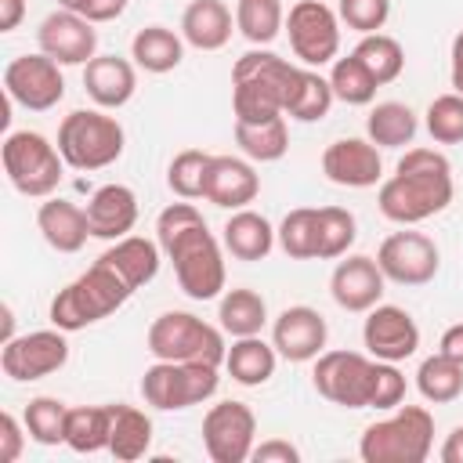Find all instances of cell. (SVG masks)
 <instances>
[{
  "instance_id": "6da1fadb",
  "label": "cell",
  "mask_w": 463,
  "mask_h": 463,
  "mask_svg": "<svg viewBox=\"0 0 463 463\" xmlns=\"http://www.w3.org/2000/svg\"><path fill=\"white\" fill-rule=\"evenodd\" d=\"M156 271H159V242L141 235L116 239L80 279H72L65 289L54 293L51 326L76 333L109 318L134 297V289L152 282Z\"/></svg>"
},
{
  "instance_id": "7a4b0ae2",
  "label": "cell",
  "mask_w": 463,
  "mask_h": 463,
  "mask_svg": "<svg viewBox=\"0 0 463 463\" xmlns=\"http://www.w3.org/2000/svg\"><path fill=\"white\" fill-rule=\"evenodd\" d=\"M156 242L166 253V260L174 264V275H177V286L184 289V297H192V300L221 297V289L228 282L224 253H221V242L213 239V232L206 228L203 213L188 199L170 203L156 217Z\"/></svg>"
},
{
  "instance_id": "3957f363",
  "label": "cell",
  "mask_w": 463,
  "mask_h": 463,
  "mask_svg": "<svg viewBox=\"0 0 463 463\" xmlns=\"http://www.w3.org/2000/svg\"><path fill=\"white\" fill-rule=\"evenodd\" d=\"M452 203V166L438 148H409L380 184L376 206L394 224H420Z\"/></svg>"
},
{
  "instance_id": "277c9868",
  "label": "cell",
  "mask_w": 463,
  "mask_h": 463,
  "mask_svg": "<svg viewBox=\"0 0 463 463\" xmlns=\"http://www.w3.org/2000/svg\"><path fill=\"white\" fill-rule=\"evenodd\" d=\"M307 65H293L268 47H253L235 58L232 69V112L235 123H264L286 116L300 94Z\"/></svg>"
},
{
  "instance_id": "5b68a950",
  "label": "cell",
  "mask_w": 463,
  "mask_h": 463,
  "mask_svg": "<svg viewBox=\"0 0 463 463\" xmlns=\"http://www.w3.org/2000/svg\"><path fill=\"white\" fill-rule=\"evenodd\" d=\"M434 449V416L423 405H398L391 416L369 423L358 438L365 463H423Z\"/></svg>"
},
{
  "instance_id": "8992f818",
  "label": "cell",
  "mask_w": 463,
  "mask_h": 463,
  "mask_svg": "<svg viewBox=\"0 0 463 463\" xmlns=\"http://www.w3.org/2000/svg\"><path fill=\"white\" fill-rule=\"evenodd\" d=\"M127 134L101 109H76L58 123V152L72 170H105L123 156Z\"/></svg>"
},
{
  "instance_id": "52a82bcc",
  "label": "cell",
  "mask_w": 463,
  "mask_h": 463,
  "mask_svg": "<svg viewBox=\"0 0 463 463\" xmlns=\"http://www.w3.org/2000/svg\"><path fill=\"white\" fill-rule=\"evenodd\" d=\"M145 347L152 358L163 362H210L224 365V329L195 318L192 311H163L145 336Z\"/></svg>"
},
{
  "instance_id": "ba28073f",
  "label": "cell",
  "mask_w": 463,
  "mask_h": 463,
  "mask_svg": "<svg viewBox=\"0 0 463 463\" xmlns=\"http://www.w3.org/2000/svg\"><path fill=\"white\" fill-rule=\"evenodd\" d=\"M0 152H4V174L14 192H22L29 199H51L54 188L61 184L65 159H61L58 145H51L43 134L14 130L4 137Z\"/></svg>"
},
{
  "instance_id": "9c48e42d",
  "label": "cell",
  "mask_w": 463,
  "mask_h": 463,
  "mask_svg": "<svg viewBox=\"0 0 463 463\" xmlns=\"http://www.w3.org/2000/svg\"><path fill=\"white\" fill-rule=\"evenodd\" d=\"M221 365L210 362H163L156 358L141 376V398L159 412H181L217 394Z\"/></svg>"
},
{
  "instance_id": "30bf717a",
  "label": "cell",
  "mask_w": 463,
  "mask_h": 463,
  "mask_svg": "<svg viewBox=\"0 0 463 463\" xmlns=\"http://www.w3.org/2000/svg\"><path fill=\"white\" fill-rule=\"evenodd\" d=\"M376 369H380V358H369L362 351H322L315 358L311 383L333 405H344V409H373Z\"/></svg>"
},
{
  "instance_id": "8fae6325",
  "label": "cell",
  "mask_w": 463,
  "mask_h": 463,
  "mask_svg": "<svg viewBox=\"0 0 463 463\" xmlns=\"http://www.w3.org/2000/svg\"><path fill=\"white\" fill-rule=\"evenodd\" d=\"M286 33L293 54L307 69L333 65L340 54V14L322 0H297L286 14Z\"/></svg>"
},
{
  "instance_id": "7c38bea8",
  "label": "cell",
  "mask_w": 463,
  "mask_h": 463,
  "mask_svg": "<svg viewBox=\"0 0 463 463\" xmlns=\"http://www.w3.org/2000/svg\"><path fill=\"white\" fill-rule=\"evenodd\" d=\"M257 445V416L246 402H217L203 416V449L213 463H246Z\"/></svg>"
},
{
  "instance_id": "4fadbf2b",
  "label": "cell",
  "mask_w": 463,
  "mask_h": 463,
  "mask_svg": "<svg viewBox=\"0 0 463 463\" xmlns=\"http://www.w3.org/2000/svg\"><path fill=\"white\" fill-rule=\"evenodd\" d=\"M4 90L14 105L29 112H47L65 98V76L54 58L40 54H18L4 69Z\"/></svg>"
},
{
  "instance_id": "5bb4252c",
  "label": "cell",
  "mask_w": 463,
  "mask_h": 463,
  "mask_svg": "<svg viewBox=\"0 0 463 463\" xmlns=\"http://www.w3.org/2000/svg\"><path fill=\"white\" fill-rule=\"evenodd\" d=\"M65 362H69V340H65V329H58V326L14 336L0 351V369L14 383L43 380V376L58 373Z\"/></svg>"
},
{
  "instance_id": "9a60e30c",
  "label": "cell",
  "mask_w": 463,
  "mask_h": 463,
  "mask_svg": "<svg viewBox=\"0 0 463 463\" xmlns=\"http://www.w3.org/2000/svg\"><path fill=\"white\" fill-rule=\"evenodd\" d=\"M376 264L387 275V282L398 286H427L438 268H441V253L438 242L423 232H391L380 250H376Z\"/></svg>"
},
{
  "instance_id": "2e32d148",
  "label": "cell",
  "mask_w": 463,
  "mask_h": 463,
  "mask_svg": "<svg viewBox=\"0 0 463 463\" xmlns=\"http://www.w3.org/2000/svg\"><path fill=\"white\" fill-rule=\"evenodd\" d=\"M362 344L380 362H405L420 347V326L416 318L398 304H376L365 311Z\"/></svg>"
},
{
  "instance_id": "e0dca14e",
  "label": "cell",
  "mask_w": 463,
  "mask_h": 463,
  "mask_svg": "<svg viewBox=\"0 0 463 463\" xmlns=\"http://www.w3.org/2000/svg\"><path fill=\"white\" fill-rule=\"evenodd\" d=\"M36 43L47 58H54L58 65H87L98 54V29L94 22H87L76 11H51L40 29H36Z\"/></svg>"
},
{
  "instance_id": "ac0fdd59",
  "label": "cell",
  "mask_w": 463,
  "mask_h": 463,
  "mask_svg": "<svg viewBox=\"0 0 463 463\" xmlns=\"http://www.w3.org/2000/svg\"><path fill=\"white\" fill-rule=\"evenodd\" d=\"M383 286H387V275L380 271L376 257H365V253H351L329 275V293L336 307L354 311V315L376 307L383 300Z\"/></svg>"
},
{
  "instance_id": "d6986e66",
  "label": "cell",
  "mask_w": 463,
  "mask_h": 463,
  "mask_svg": "<svg viewBox=\"0 0 463 463\" xmlns=\"http://www.w3.org/2000/svg\"><path fill=\"white\" fill-rule=\"evenodd\" d=\"M326 336H329L326 318L307 304L286 307L271 326V344L286 362H315L326 347Z\"/></svg>"
},
{
  "instance_id": "ffe728a7",
  "label": "cell",
  "mask_w": 463,
  "mask_h": 463,
  "mask_svg": "<svg viewBox=\"0 0 463 463\" xmlns=\"http://www.w3.org/2000/svg\"><path fill=\"white\" fill-rule=\"evenodd\" d=\"M322 174L340 188H373L383 177L380 148L365 137H340L322 152Z\"/></svg>"
},
{
  "instance_id": "44dd1931",
  "label": "cell",
  "mask_w": 463,
  "mask_h": 463,
  "mask_svg": "<svg viewBox=\"0 0 463 463\" xmlns=\"http://www.w3.org/2000/svg\"><path fill=\"white\" fill-rule=\"evenodd\" d=\"M260 195V174L250 159L239 156H213L203 181V199L221 210H242Z\"/></svg>"
},
{
  "instance_id": "7402d4cb",
  "label": "cell",
  "mask_w": 463,
  "mask_h": 463,
  "mask_svg": "<svg viewBox=\"0 0 463 463\" xmlns=\"http://www.w3.org/2000/svg\"><path fill=\"white\" fill-rule=\"evenodd\" d=\"M83 90L98 109H123L137 90V69L119 54H94L83 65Z\"/></svg>"
},
{
  "instance_id": "603a6c76",
  "label": "cell",
  "mask_w": 463,
  "mask_h": 463,
  "mask_svg": "<svg viewBox=\"0 0 463 463\" xmlns=\"http://www.w3.org/2000/svg\"><path fill=\"white\" fill-rule=\"evenodd\" d=\"M87 224H90V239H127L130 228L137 224V195L127 184H101L90 199H87Z\"/></svg>"
},
{
  "instance_id": "cb8c5ba5",
  "label": "cell",
  "mask_w": 463,
  "mask_h": 463,
  "mask_svg": "<svg viewBox=\"0 0 463 463\" xmlns=\"http://www.w3.org/2000/svg\"><path fill=\"white\" fill-rule=\"evenodd\" d=\"M36 228L43 235V242L58 253H80L83 242L90 239V224H87V210L69 203V199H47L36 210Z\"/></svg>"
},
{
  "instance_id": "d4e9b609",
  "label": "cell",
  "mask_w": 463,
  "mask_h": 463,
  "mask_svg": "<svg viewBox=\"0 0 463 463\" xmlns=\"http://www.w3.org/2000/svg\"><path fill=\"white\" fill-rule=\"evenodd\" d=\"M224 235V250L235 257V260H246V264H253V260H264L271 250H275V242H279V235H275V228H271V221L264 217V213H257V210H235L228 221H224V228H221Z\"/></svg>"
},
{
  "instance_id": "484cf974",
  "label": "cell",
  "mask_w": 463,
  "mask_h": 463,
  "mask_svg": "<svg viewBox=\"0 0 463 463\" xmlns=\"http://www.w3.org/2000/svg\"><path fill=\"white\" fill-rule=\"evenodd\" d=\"M232 22L224 0H192L181 14V36L195 51H221L232 40Z\"/></svg>"
},
{
  "instance_id": "4316f807",
  "label": "cell",
  "mask_w": 463,
  "mask_h": 463,
  "mask_svg": "<svg viewBox=\"0 0 463 463\" xmlns=\"http://www.w3.org/2000/svg\"><path fill=\"white\" fill-rule=\"evenodd\" d=\"M275 365H279V351L275 344H264L260 333L257 336H235L228 354H224V369L235 383L242 387H260L275 376Z\"/></svg>"
},
{
  "instance_id": "83f0119b",
  "label": "cell",
  "mask_w": 463,
  "mask_h": 463,
  "mask_svg": "<svg viewBox=\"0 0 463 463\" xmlns=\"http://www.w3.org/2000/svg\"><path fill=\"white\" fill-rule=\"evenodd\" d=\"M130 58L145 72H156V76L174 72L184 58V36H177L166 25H145L130 40Z\"/></svg>"
},
{
  "instance_id": "f1b7e54d",
  "label": "cell",
  "mask_w": 463,
  "mask_h": 463,
  "mask_svg": "<svg viewBox=\"0 0 463 463\" xmlns=\"http://www.w3.org/2000/svg\"><path fill=\"white\" fill-rule=\"evenodd\" d=\"M152 445V420L134 405H109V452L123 463L141 459Z\"/></svg>"
},
{
  "instance_id": "f546056e",
  "label": "cell",
  "mask_w": 463,
  "mask_h": 463,
  "mask_svg": "<svg viewBox=\"0 0 463 463\" xmlns=\"http://www.w3.org/2000/svg\"><path fill=\"white\" fill-rule=\"evenodd\" d=\"M217 318H221V329L235 336H257L268 322V304L257 289H224L221 293V304H217Z\"/></svg>"
},
{
  "instance_id": "4dcf8cb0",
  "label": "cell",
  "mask_w": 463,
  "mask_h": 463,
  "mask_svg": "<svg viewBox=\"0 0 463 463\" xmlns=\"http://www.w3.org/2000/svg\"><path fill=\"white\" fill-rule=\"evenodd\" d=\"M416 112L405 101H380L365 116V134L376 148H402L416 137Z\"/></svg>"
},
{
  "instance_id": "1f68e13d",
  "label": "cell",
  "mask_w": 463,
  "mask_h": 463,
  "mask_svg": "<svg viewBox=\"0 0 463 463\" xmlns=\"http://www.w3.org/2000/svg\"><path fill=\"white\" fill-rule=\"evenodd\" d=\"M235 145L242 148L246 159H257V163L282 159L286 148H289L286 116H275V119H264V123H235Z\"/></svg>"
},
{
  "instance_id": "d6a6232c",
  "label": "cell",
  "mask_w": 463,
  "mask_h": 463,
  "mask_svg": "<svg viewBox=\"0 0 463 463\" xmlns=\"http://www.w3.org/2000/svg\"><path fill=\"white\" fill-rule=\"evenodd\" d=\"M286 25L282 0H235V29L253 43L268 47Z\"/></svg>"
},
{
  "instance_id": "836d02e7",
  "label": "cell",
  "mask_w": 463,
  "mask_h": 463,
  "mask_svg": "<svg viewBox=\"0 0 463 463\" xmlns=\"http://www.w3.org/2000/svg\"><path fill=\"white\" fill-rule=\"evenodd\" d=\"M65 445L80 456L109 449V405H76V409H69Z\"/></svg>"
},
{
  "instance_id": "e575fe53",
  "label": "cell",
  "mask_w": 463,
  "mask_h": 463,
  "mask_svg": "<svg viewBox=\"0 0 463 463\" xmlns=\"http://www.w3.org/2000/svg\"><path fill=\"white\" fill-rule=\"evenodd\" d=\"M416 387H420V394H423L427 402H434V405L456 402V398L463 394V365L438 351V354H430V358L420 362V369H416Z\"/></svg>"
},
{
  "instance_id": "d590c367",
  "label": "cell",
  "mask_w": 463,
  "mask_h": 463,
  "mask_svg": "<svg viewBox=\"0 0 463 463\" xmlns=\"http://www.w3.org/2000/svg\"><path fill=\"white\" fill-rule=\"evenodd\" d=\"M279 246L293 260H318V210L315 206H297L282 217L275 228Z\"/></svg>"
},
{
  "instance_id": "8d00e7d4",
  "label": "cell",
  "mask_w": 463,
  "mask_h": 463,
  "mask_svg": "<svg viewBox=\"0 0 463 463\" xmlns=\"http://www.w3.org/2000/svg\"><path fill=\"white\" fill-rule=\"evenodd\" d=\"M351 54L373 72V80H376L380 87H383V83H394V80L402 76V69H405V51H402V43H398L394 36H387V33H369V36H362Z\"/></svg>"
},
{
  "instance_id": "74e56055",
  "label": "cell",
  "mask_w": 463,
  "mask_h": 463,
  "mask_svg": "<svg viewBox=\"0 0 463 463\" xmlns=\"http://www.w3.org/2000/svg\"><path fill=\"white\" fill-rule=\"evenodd\" d=\"M329 87H333V98L344 101V105H369L380 90V83L373 80V72L354 58H336L333 69H329Z\"/></svg>"
},
{
  "instance_id": "f35d334b",
  "label": "cell",
  "mask_w": 463,
  "mask_h": 463,
  "mask_svg": "<svg viewBox=\"0 0 463 463\" xmlns=\"http://www.w3.org/2000/svg\"><path fill=\"white\" fill-rule=\"evenodd\" d=\"M358 239V221L344 206H318V260L344 257Z\"/></svg>"
},
{
  "instance_id": "ab89813d",
  "label": "cell",
  "mask_w": 463,
  "mask_h": 463,
  "mask_svg": "<svg viewBox=\"0 0 463 463\" xmlns=\"http://www.w3.org/2000/svg\"><path fill=\"white\" fill-rule=\"evenodd\" d=\"M65 423H69V405L40 394L25 405V430L36 445H65Z\"/></svg>"
},
{
  "instance_id": "60d3db41",
  "label": "cell",
  "mask_w": 463,
  "mask_h": 463,
  "mask_svg": "<svg viewBox=\"0 0 463 463\" xmlns=\"http://www.w3.org/2000/svg\"><path fill=\"white\" fill-rule=\"evenodd\" d=\"M210 152L203 148H184L170 159L166 166V184L177 199H203V181H206V166H210Z\"/></svg>"
},
{
  "instance_id": "b9f144b4",
  "label": "cell",
  "mask_w": 463,
  "mask_h": 463,
  "mask_svg": "<svg viewBox=\"0 0 463 463\" xmlns=\"http://www.w3.org/2000/svg\"><path fill=\"white\" fill-rule=\"evenodd\" d=\"M333 87H329V76H318L315 69H304V83H300V94L293 101V109L286 112L289 119L297 123H318L329 116L333 109Z\"/></svg>"
},
{
  "instance_id": "7bdbcfd3",
  "label": "cell",
  "mask_w": 463,
  "mask_h": 463,
  "mask_svg": "<svg viewBox=\"0 0 463 463\" xmlns=\"http://www.w3.org/2000/svg\"><path fill=\"white\" fill-rule=\"evenodd\" d=\"M427 134L438 145H459L463 141V94H438L427 105Z\"/></svg>"
},
{
  "instance_id": "ee69618b",
  "label": "cell",
  "mask_w": 463,
  "mask_h": 463,
  "mask_svg": "<svg viewBox=\"0 0 463 463\" xmlns=\"http://www.w3.org/2000/svg\"><path fill=\"white\" fill-rule=\"evenodd\" d=\"M336 14L347 29L369 36V33H380L391 18V0H340L336 4Z\"/></svg>"
},
{
  "instance_id": "f6af8a7d",
  "label": "cell",
  "mask_w": 463,
  "mask_h": 463,
  "mask_svg": "<svg viewBox=\"0 0 463 463\" xmlns=\"http://www.w3.org/2000/svg\"><path fill=\"white\" fill-rule=\"evenodd\" d=\"M58 7H65V11H76V14H83L87 22L101 25V22H112V18H119V14L127 11V0H58Z\"/></svg>"
},
{
  "instance_id": "bcb514c9",
  "label": "cell",
  "mask_w": 463,
  "mask_h": 463,
  "mask_svg": "<svg viewBox=\"0 0 463 463\" xmlns=\"http://www.w3.org/2000/svg\"><path fill=\"white\" fill-rule=\"evenodd\" d=\"M25 434H29V430H25ZM25 434H22V423H18L11 412H0V463H14V459L22 456Z\"/></svg>"
},
{
  "instance_id": "7dc6e473",
  "label": "cell",
  "mask_w": 463,
  "mask_h": 463,
  "mask_svg": "<svg viewBox=\"0 0 463 463\" xmlns=\"http://www.w3.org/2000/svg\"><path fill=\"white\" fill-rule=\"evenodd\" d=\"M250 459H257V463H297L300 459V449L289 445V441H282V438H271V441L253 445V456Z\"/></svg>"
},
{
  "instance_id": "c3c4849f",
  "label": "cell",
  "mask_w": 463,
  "mask_h": 463,
  "mask_svg": "<svg viewBox=\"0 0 463 463\" xmlns=\"http://www.w3.org/2000/svg\"><path fill=\"white\" fill-rule=\"evenodd\" d=\"M438 351H441V354H449L452 362H459V365H463V322H456V326H449V329L441 333Z\"/></svg>"
},
{
  "instance_id": "681fc988",
  "label": "cell",
  "mask_w": 463,
  "mask_h": 463,
  "mask_svg": "<svg viewBox=\"0 0 463 463\" xmlns=\"http://www.w3.org/2000/svg\"><path fill=\"white\" fill-rule=\"evenodd\" d=\"M22 18H25V0H0V33L18 29Z\"/></svg>"
},
{
  "instance_id": "f907efd6",
  "label": "cell",
  "mask_w": 463,
  "mask_h": 463,
  "mask_svg": "<svg viewBox=\"0 0 463 463\" xmlns=\"http://www.w3.org/2000/svg\"><path fill=\"white\" fill-rule=\"evenodd\" d=\"M438 456H441V463H463V423L449 430V438H445Z\"/></svg>"
},
{
  "instance_id": "816d5d0a",
  "label": "cell",
  "mask_w": 463,
  "mask_h": 463,
  "mask_svg": "<svg viewBox=\"0 0 463 463\" xmlns=\"http://www.w3.org/2000/svg\"><path fill=\"white\" fill-rule=\"evenodd\" d=\"M452 90L463 94V29L452 40Z\"/></svg>"
},
{
  "instance_id": "f5cc1de1",
  "label": "cell",
  "mask_w": 463,
  "mask_h": 463,
  "mask_svg": "<svg viewBox=\"0 0 463 463\" xmlns=\"http://www.w3.org/2000/svg\"><path fill=\"white\" fill-rule=\"evenodd\" d=\"M7 340H14V315H11V307L4 304V344Z\"/></svg>"
}]
</instances>
